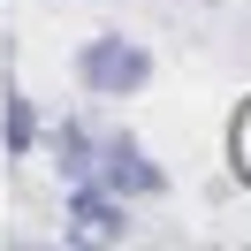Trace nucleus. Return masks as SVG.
<instances>
[{"mask_svg": "<svg viewBox=\"0 0 251 251\" xmlns=\"http://www.w3.org/2000/svg\"><path fill=\"white\" fill-rule=\"evenodd\" d=\"M53 152H61V168H69V175H92V137H84L76 122L53 129Z\"/></svg>", "mask_w": 251, "mask_h": 251, "instance_id": "obj_4", "label": "nucleus"}, {"mask_svg": "<svg viewBox=\"0 0 251 251\" xmlns=\"http://www.w3.org/2000/svg\"><path fill=\"white\" fill-rule=\"evenodd\" d=\"M8 145L31 152V107H23V99H8Z\"/></svg>", "mask_w": 251, "mask_h": 251, "instance_id": "obj_6", "label": "nucleus"}, {"mask_svg": "<svg viewBox=\"0 0 251 251\" xmlns=\"http://www.w3.org/2000/svg\"><path fill=\"white\" fill-rule=\"evenodd\" d=\"M228 152H236V175L251 183V99H244V114H236V129H228Z\"/></svg>", "mask_w": 251, "mask_h": 251, "instance_id": "obj_5", "label": "nucleus"}, {"mask_svg": "<svg viewBox=\"0 0 251 251\" xmlns=\"http://www.w3.org/2000/svg\"><path fill=\"white\" fill-rule=\"evenodd\" d=\"M92 168H99V183H107L114 198H152V190L168 183V175H160V168H152V160H145V152H137L129 137L99 145V160H92Z\"/></svg>", "mask_w": 251, "mask_h": 251, "instance_id": "obj_2", "label": "nucleus"}, {"mask_svg": "<svg viewBox=\"0 0 251 251\" xmlns=\"http://www.w3.org/2000/svg\"><path fill=\"white\" fill-rule=\"evenodd\" d=\"M69 236H76V244H129L122 198H114V190H84V198L69 205Z\"/></svg>", "mask_w": 251, "mask_h": 251, "instance_id": "obj_3", "label": "nucleus"}, {"mask_svg": "<svg viewBox=\"0 0 251 251\" xmlns=\"http://www.w3.org/2000/svg\"><path fill=\"white\" fill-rule=\"evenodd\" d=\"M76 76L92 84L99 99H122V92H137V84L152 76V53H145L137 38H92V46L76 53Z\"/></svg>", "mask_w": 251, "mask_h": 251, "instance_id": "obj_1", "label": "nucleus"}]
</instances>
